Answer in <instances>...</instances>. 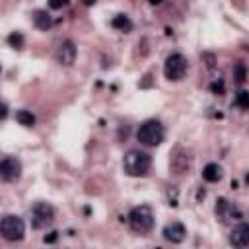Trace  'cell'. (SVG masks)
Here are the masks:
<instances>
[{"label": "cell", "mask_w": 249, "mask_h": 249, "mask_svg": "<svg viewBox=\"0 0 249 249\" xmlns=\"http://www.w3.org/2000/svg\"><path fill=\"white\" fill-rule=\"evenodd\" d=\"M111 25H113L115 29H121V31H130V27H132L130 19H128L124 14L115 16V18H113V21H111Z\"/></svg>", "instance_id": "14"}, {"label": "cell", "mask_w": 249, "mask_h": 249, "mask_svg": "<svg viewBox=\"0 0 249 249\" xmlns=\"http://www.w3.org/2000/svg\"><path fill=\"white\" fill-rule=\"evenodd\" d=\"M54 220V208L47 202H37L31 208V224L33 228H47Z\"/></svg>", "instance_id": "6"}, {"label": "cell", "mask_w": 249, "mask_h": 249, "mask_svg": "<svg viewBox=\"0 0 249 249\" xmlns=\"http://www.w3.org/2000/svg\"><path fill=\"white\" fill-rule=\"evenodd\" d=\"M163 126L160 121H146L140 124L138 132H136V138L140 140V144L144 146H158L163 142Z\"/></svg>", "instance_id": "2"}, {"label": "cell", "mask_w": 249, "mask_h": 249, "mask_svg": "<svg viewBox=\"0 0 249 249\" xmlns=\"http://www.w3.org/2000/svg\"><path fill=\"white\" fill-rule=\"evenodd\" d=\"M212 91L218 93V95H222V93H224V82H222V80H220V82H214V84H212Z\"/></svg>", "instance_id": "20"}, {"label": "cell", "mask_w": 249, "mask_h": 249, "mask_svg": "<svg viewBox=\"0 0 249 249\" xmlns=\"http://www.w3.org/2000/svg\"><path fill=\"white\" fill-rule=\"evenodd\" d=\"M84 4L86 6H91V4H95V0H84Z\"/></svg>", "instance_id": "23"}, {"label": "cell", "mask_w": 249, "mask_h": 249, "mask_svg": "<svg viewBox=\"0 0 249 249\" xmlns=\"http://www.w3.org/2000/svg\"><path fill=\"white\" fill-rule=\"evenodd\" d=\"M230 243L235 247H247L249 245V224L247 222L233 226V230L230 233Z\"/></svg>", "instance_id": "9"}, {"label": "cell", "mask_w": 249, "mask_h": 249, "mask_svg": "<svg viewBox=\"0 0 249 249\" xmlns=\"http://www.w3.org/2000/svg\"><path fill=\"white\" fill-rule=\"evenodd\" d=\"M235 105L241 107V109H249V91H237Z\"/></svg>", "instance_id": "17"}, {"label": "cell", "mask_w": 249, "mask_h": 249, "mask_svg": "<svg viewBox=\"0 0 249 249\" xmlns=\"http://www.w3.org/2000/svg\"><path fill=\"white\" fill-rule=\"evenodd\" d=\"M245 181H247V185H249V173H247V175H245Z\"/></svg>", "instance_id": "25"}, {"label": "cell", "mask_w": 249, "mask_h": 249, "mask_svg": "<svg viewBox=\"0 0 249 249\" xmlns=\"http://www.w3.org/2000/svg\"><path fill=\"white\" fill-rule=\"evenodd\" d=\"M0 231H2V237L6 241H19L25 233V224L19 216H4L2 218V224H0Z\"/></svg>", "instance_id": "4"}, {"label": "cell", "mask_w": 249, "mask_h": 249, "mask_svg": "<svg viewBox=\"0 0 249 249\" xmlns=\"http://www.w3.org/2000/svg\"><path fill=\"white\" fill-rule=\"evenodd\" d=\"M185 235H187V230L181 222H171L163 228V237L171 243H181L185 239Z\"/></svg>", "instance_id": "11"}, {"label": "cell", "mask_w": 249, "mask_h": 249, "mask_svg": "<svg viewBox=\"0 0 249 249\" xmlns=\"http://www.w3.org/2000/svg\"><path fill=\"white\" fill-rule=\"evenodd\" d=\"M128 222H130V228L134 231H140V233H146L152 230L154 226V214H152V208L142 204V206H134L128 214Z\"/></svg>", "instance_id": "3"}, {"label": "cell", "mask_w": 249, "mask_h": 249, "mask_svg": "<svg viewBox=\"0 0 249 249\" xmlns=\"http://www.w3.org/2000/svg\"><path fill=\"white\" fill-rule=\"evenodd\" d=\"M245 76H247V70H245L243 62H237V64L233 66V78H235L237 82H243V80H245Z\"/></svg>", "instance_id": "18"}, {"label": "cell", "mask_w": 249, "mask_h": 249, "mask_svg": "<svg viewBox=\"0 0 249 249\" xmlns=\"http://www.w3.org/2000/svg\"><path fill=\"white\" fill-rule=\"evenodd\" d=\"M148 2H150V4H161L163 0H148Z\"/></svg>", "instance_id": "24"}, {"label": "cell", "mask_w": 249, "mask_h": 249, "mask_svg": "<svg viewBox=\"0 0 249 249\" xmlns=\"http://www.w3.org/2000/svg\"><path fill=\"white\" fill-rule=\"evenodd\" d=\"M16 119H18V123L23 124V126H33V124H35V117H33L29 111H25V109L18 111V113H16Z\"/></svg>", "instance_id": "15"}, {"label": "cell", "mask_w": 249, "mask_h": 249, "mask_svg": "<svg viewBox=\"0 0 249 249\" xmlns=\"http://www.w3.org/2000/svg\"><path fill=\"white\" fill-rule=\"evenodd\" d=\"M56 233H58V231H51L49 235H45V243H53V241H56Z\"/></svg>", "instance_id": "21"}, {"label": "cell", "mask_w": 249, "mask_h": 249, "mask_svg": "<svg viewBox=\"0 0 249 249\" xmlns=\"http://www.w3.org/2000/svg\"><path fill=\"white\" fill-rule=\"evenodd\" d=\"M202 177L208 183H216V181L222 179V167L218 163H206L204 169H202Z\"/></svg>", "instance_id": "12"}, {"label": "cell", "mask_w": 249, "mask_h": 249, "mask_svg": "<svg viewBox=\"0 0 249 249\" xmlns=\"http://www.w3.org/2000/svg\"><path fill=\"white\" fill-rule=\"evenodd\" d=\"M56 60L62 64V66H70L74 64L76 60V47L72 41H62L56 49Z\"/></svg>", "instance_id": "8"}, {"label": "cell", "mask_w": 249, "mask_h": 249, "mask_svg": "<svg viewBox=\"0 0 249 249\" xmlns=\"http://www.w3.org/2000/svg\"><path fill=\"white\" fill-rule=\"evenodd\" d=\"M68 4V0H49V6L53 8V10H60V8H64Z\"/></svg>", "instance_id": "19"}, {"label": "cell", "mask_w": 249, "mask_h": 249, "mask_svg": "<svg viewBox=\"0 0 249 249\" xmlns=\"http://www.w3.org/2000/svg\"><path fill=\"white\" fill-rule=\"evenodd\" d=\"M6 115H8V105L2 103V119H6Z\"/></svg>", "instance_id": "22"}, {"label": "cell", "mask_w": 249, "mask_h": 249, "mask_svg": "<svg viewBox=\"0 0 249 249\" xmlns=\"http://www.w3.org/2000/svg\"><path fill=\"white\" fill-rule=\"evenodd\" d=\"M216 214H218L224 222L239 220V218H241V212H239L233 204H230L226 198H220V200H218V204H216Z\"/></svg>", "instance_id": "10"}, {"label": "cell", "mask_w": 249, "mask_h": 249, "mask_svg": "<svg viewBox=\"0 0 249 249\" xmlns=\"http://www.w3.org/2000/svg\"><path fill=\"white\" fill-rule=\"evenodd\" d=\"M33 23H35V27L47 31V29L53 25V19H51V16H49L45 10H35V12H33Z\"/></svg>", "instance_id": "13"}, {"label": "cell", "mask_w": 249, "mask_h": 249, "mask_svg": "<svg viewBox=\"0 0 249 249\" xmlns=\"http://www.w3.org/2000/svg\"><path fill=\"white\" fill-rule=\"evenodd\" d=\"M150 165H152V158H150V154H146L142 150H130V152H126V156L123 160L124 171L128 175H132V177L146 175Z\"/></svg>", "instance_id": "1"}, {"label": "cell", "mask_w": 249, "mask_h": 249, "mask_svg": "<svg viewBox=\"0 0 249 249\" xmlns=\"http://www.w3.org/2000/svg\"><path fill=\"white\" fill-rule=\"evenodd\" d=\"M185 72H187V60H185V56H183V54L173 53V54H169V56L165 58L163 74H165V78H167V80L177 82V80H181V78L185 76Z\"/></svg>", "instance_id": "5"}, {"label": "cell", "mask_w": 249, "mask_h": 249, "mask_svg": "<svg viewBox=\"0 0 249 249\" xmlns=\"http://www.w3.org/2000/svg\"><path fill=\"white\" fill-rule=\"evenodd\" d=\"M19 175H21V163H19V160H16L12 156H6L2 160V163H0V177H2V181L12 183V181L19 179Z\"/></svg>", "instance_id": "7"}, {"label": "cell", "mask_w": 249, "mask_h": 249, "mask_svg": "<svg viewBox=\"0 0 249 249\" xmlns=\"http://www.w3.org/2000/svg\"><path fill=\"white\" fill-rule=\"evenodd\" d=\"M8 43H10L14 49H21V47H23V35H21L19 31H12V33L8 35Z\"/></svg>", "instance_id": "16"}]
</instances>
